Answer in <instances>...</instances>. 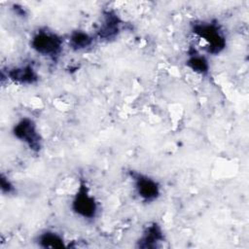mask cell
I'll use <instances>...</instances> for the list:
<instances>
[{"instance_id":"obj_1","label":"cell","mask_w":249,"mask_h":249,"mask_svg":"<svg viewBox=\"0 0 249 249\" xmlns=\"http://www.w3.org/2000/svg\"><path fill=\"white\" fill-rule=\"evenodd\" d=\"M192 32L206 42V52L210 54L217 55L227 47L226 35L217 21H195Z\"/></svg>"},{"instance_id":"obj_2","label":"cell","mask_w":249,"mask_h":249,"mask_svg":"<svg viewBox=\"0 0 249 249\" xmlns=\"http://www.w3.org/2000/svg\"><path fill=\"white\" fill-rule=\"evenodd\" d=\"M30 46L37 53L56 60L62 52L63 39L53 31L39 29L33 34Z\"/></svg>"},{"instance_id":"obj_3","label":"cell","mask_w":249,"mask_h":249,"mask_svg":"<svg viewBox=\"0 0 249 249\" xmlns=\"http://www.w3.org/2000/svg\"><path fill=\"white\" fill-rule=\"evenodd\" d=\"M72 211L85 220H93L98 214V202L89 193L87 182L81 178L71 201Z\"/></svg>"},{"instance_id":"obj_4","label":"cell","mask_w":249,"mask_h":249,"mask_svg":"<svg viewBox=\"0 0 249 249\" xmlns=\"http://www.w3.org/2000/svg\"><path fill=\"white\" fill-rule=\"evenodd\" d=\"M12 132L15 138L24 143L31 152L38 154L41 151L43 140L38 131L37 124L32 119L28 117L21 118L15 124Z\"/></svg>"},{"instance_id":"obj_5","label":"cell","mask_w":249,"mask_h":249,"mask_svg":"<svg viewBox=\"0 0 249 249\" xmlns=\"http://www.w3.org/2000/svg\"><path fill=\"white\" fill-rule=\"evenodd\" d=\"M134 189L139 198L145 203H152L156 201L160 196V186L153 178L138 171H129Z\"/></svg>"},{"instance_id":"obj_6","label":"cell","mask_w":249,"mask_h":249,"mask_svg":"<svg viewBox=\"0 0 249 249\" xmlns=\"http://www.w3.org/2000/svg\"><path fill=\"white\" fill-rule=\"evenodd\" d=\"M122 24L123 20L115 11H104L101 23L96 32V38L105 42H111L115 40L121 32Z\"/></svg>"},{"instance_id":"obj_7","label":"cell","mask_w":249,"mask_h":249,"mask_svg":"<svg viewBox=\"0 0 249 249\" xmlns=\"http://www.w3.org/2000/svg\"><path fill=\"white\" fill-rule=\"evenodd\" d=\"M6 76L13 83L21 86L35 85L39 81V75L31 63L12 67L7 70Z\"/></svg>"},{"instance_id":"obj_8","label":"cell","mask_w":249,"mask_h":249,"mask_svg":"<svg viewBox=\"0 0 249 249\" xmlns=\"http://www.w3.org/2000/svg\"><path fill=\"white\" fill-rule=\"evenodd\" d=\"M164 241V233L161 227L156 223H150L144 229L141 236L138 238L136 247L142 249H156Z\"/></svg>"},{"instance_id":"obj_9","label":"cell","mask_w":249,"mask_h":249,"mask_svg":"<svg viewBox=\"0 0 249 249\" xmlns=\"http://www.w3.org/2000/svg\"><path fill=\"white\" fill-rule=\"evenodd\" d=\"M186 66L190 68L193 72L205 76L208 74L210 65L208 59L203 54L197 53L195 49L191 48L188 51V57L186 59Z\"/></svg>"},{"instance_id":"obj_10","label":"cell","mask_w":249,"mask_h":249,"mask_svg":"<svg viewBox=\"0 0 249 249\" xmlns=\"http://www.w3.org/2000/svg\"><path fill=\"white\" fill-rule=\"evenodd\" d=\"M36 242L39 247L41 248H52V249H59V248H64L66 247V243L62 235H60L58 232L53 231H44L41 232L37 239Z\"/></svg>"},{"instance_id":"obj_11","label":"cell","mask_w":249,"mask_h":249,"mask_svg":"<svg viewBox=\"0 0 249 249\" xmlns=\"http://www.w3.org/2000/svg\"><path fill=\"white\" fill-rule=\"evenodd\" d=\"M93 37L84 30H74L70 33L68 43L69 47L75 51L80 52L89 48L93 44Z\"/></svg>"},{"instance_id":"obj_12","label":"cell","mask_w":249,"mask_h":249,"mask_svg":"<svg viewBox=\"0 0 249 249\" xmlns=\"http://www.w3.org/2000/svg\"><path fill=\"white\" fill-rule=\"evenodd\" d=\"M0 189L4 195H11L16 191L14 184L4 173H1L0 175Z\"/></svg>"},{"instance_id":"obj_13","label":"cell","mask_w":249,"mask_h":249,"mask_svg":"<svg viewBox=\"0 0 249 249\" xmlns=\"http://www.w3.org/2000/svg\"><path fill=\"white\" fill-rule=\"evenodd\" d=\"M13 9H14L15 13L18 16H20V17H25L26 16V12H25V10L22 7H18V5H14Z\"/></svg>"}]
</instances>
